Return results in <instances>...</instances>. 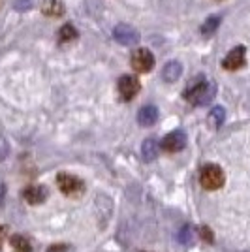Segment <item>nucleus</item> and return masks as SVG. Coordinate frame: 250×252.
I'll list each match as a JSON object with an SVG mask.
<instances>
[{
    "mask_svg": "<svg viewBox=\"0 0 250 252\" xmlns=\"http://www.w3.org/2000/svg\"><path fill=\"white\" fill-rule=\"evenodd\" d=\"M217 94V85L211 83V81H198L194 87H190L187 93H185V98L192 105H207Z\"/></svg>",
    "mask_w": 250,
    "mask_h": 252,
    "instance_id": "nucleus-1",
    "label": "nucleus"
},
{
    "mask_svg": "<svg viewBox=\"0 0 250 252\" xmlns=\"http://www.w3.org/2000/svg\"><path fill=\"white\" fill-rule=\"evenodd\" d=\"M199 183L205 190H219L220 187H224L226 183V175L220 166L217 164H207L201 168V173H199Z\"/></svg>",
    "mask_w": 250,
    "mask_h": 252,
    "instance_id": "nucleus-2",
    "label": "nucleus"
},
{
    "mask_svg": "<svg viewBox=\"0 0 250 252\" xmlns=\"http://www.w3.org/2000/svg\"><path fill=\"white\" fill-rule=\"evenodd\" d=\"M57 185L62 194L66 196H79L85 190L83 181L75 175H70V173H59L57 175Z\"/></svg>",
    "mask_w": 250,
    "mask_h": 252,
    "instance_id": "nucleus-3",
    "label": "nucleus"
},
{
    "mask_svg": "<svg viewBox=\"0 0 250 252\" xmlns=\"http://www.w3.org/2000/svg\"><path fill=\"white\" fill-rule=\"evenodd\" d=\"M130 64L132 68L139 72V74H145V72H151L153 66H155V55L149 51V49H137L132 59H130Z\"/></svg>",
    "mask_w": 250,
    "mask_h": 252,
    "instance_id": "nucleus-4",
    "label": "nucleus"
},
{
    "mask_svg": "<svg viewBox=\"0 0 250 252\" xmlns=\"http://www.w3.org/2000/svg\"><path fill=\"white\" fill-rule=\"evenodd\" d=\"M113 36L121 45H137L139 43V32L130 25H117L113 29Z\"/></svg>",
    "mask_w": 250,
    "mask_h": 252,
    "instance_id": "nucleus-5",
    "label": "nucleus"
},
{
    "mask_svg": "<svg viewBox=\"0 0 250 252\" xmlns=\"http://www.w3.org/2000/svg\"><path fill=\"white\" fill-rule=\"evenodd\" d=\"M187 145V134L183 130H173L162 139V149L167 153H179Z\"/></svg>",
    "mask_w": 250,
    "mask_h": 252,
    "instance_id": "nucleus-6",
    "label": "nucleus"
},
{
    "mask_svg": "<svg viewBox=\"0 0 250 252\" xmlns=\"http://www.w3.org/2000/svg\"><path fill=\"white\" fill-rule=\"evenodd\" d=\"M117 89H119V94L123 96V100L128 102V100H132L139 93V81H137L134 75H123L119 79Z\"/></svg>",
    "mask_w": 250,
    "mask_h": 252,
    "instance_id": "nucleus-7",
    "label": "nucleus"
},
{
    "mask_svg": "<svg viewBox=\"0 0 250 252\" xmlns=\"http://www.w3.org/2000/svg\"><path fill=\"white\" fill-rule=\"evenodd\" d=\"M245 55H247L245 47L239 45V47L231 49V51L226 55V59L222 61V66H224L226 70H231V72H233V70H239V68L245 66Z\"/></svg>",
    "mask_w": 250,
    "mask_h": 252,
    "instance_id": "nucleus-8",
    "label": "nucleus"
},
{
    "mask_svg": "<svg viewBox=\"0 0 250 252\" xmlns=\"http://www.w3.org/2000/svg\"><path fill=\"white\" fill-rule=\"evenodd\" d=\"M23 196H25V200L32 203V205H38V203H42L45 200V196H47V192L43 189L42 185H31V187H27L25 192H23Z\"/></svg>",
    "mask_w": 250,
    "mask_h": 252,
    "instance_id": "nucleus-9",
    "label": "nucleus"
},
{
    "mask_svg": "<svg viewBox=\"0 0 250 252\" xmlns=\"http://www.w3.org/2000/svg\"><path fill=\"white\" fill-rule=\"evenodd\" d=\"M158 121V109L155 105H145V107H141L139 109V113H137V123L141 126H153L155 123Z\"/></svg>",
    "mask_w": 250,
    "mask_h": 252,
    "instance_id": "nucleus-10",
    "label": "nucleus"
},
{
    "mask_svg": "<svg viewBox=\"0 0 250 252\" xmlns=\"http://www.w3.org/2000/svg\"><path fill=\"white\" fill-rule=\"evenodd\" d=\"M181 74H183V64L177 63V61L167 63L164 66V70H162V77H164V81H167V83L177 81L179 77H181Z\"/></svg>",
    "mask_w": 250,
    "mask_h": 252,
    "instance_id": "nucleus-11",
    "label": "nucleus"
},
{
    "mask_svg": "<svg viewBox=\"0 0 250 252\" xmlns=\"http://www.w3.org/2000/svg\"><path fill=\"white\" fill-rule=\"evenodd\" d=\"M64 4L61 0H43L42 4V13L47 17H61L64 15Z\"/></svg>",
    "mask_w": 250,
    "mask_h": 252,
    "instance_id": "nucleus-12",
    "label": "nucleus"
},
{
    "mask_svg": "<svg viewBox=\"0 0 250 252\" xmlns=\"http://www.w3.org/2000/svg\"><path fill=\"white\" fill-rule=\"evenodd\" d=\"M141 155H143V160H155L158 157V141L155 137H149L143 141V145H141Z\"/></svg>",
    "mask_w": 250,
    "mask_h": 252,
    "instance_id": "nucleus-13",
    "label": "nucleus"
},
{
    "mask_svg": "<svg viewBox=\"0 0 250 252\" xmlns=\"http://www.w3.org/2000/svg\"><path fill=\"white\" fill-rule=\"evenodd\" d=\"M220 27V17L219 15H211L207 21L203 23V27H201V34L203 36H211V34H215L217 29Z\"/></svg>",
    "mask_w": 250,
    "mask_h": 252,
    "instance_id": "nucleus-14",
    "label": "nucleus"
},
{
    "mask_svg": "<svg viewBox=\"0 0 250 252\" xmlns=\"http://www.w3.org/2000/svg\"><path fill=\"white\" fill-rule=\"evenodd\" d=\"M75 38H77V31L73 29L72 25H64L62 29L59 31V42H61V43L73 42Z\"/></svg>",
    "mask_w": 250,
    "mask_h": 252,
    "instance_id": "nucleus-15",
    "label": "nucleus"
},
{
    "mask_svg": "<svg viewBox=\"0 0 250 252\" xmlns=\"http://www.w3.org/2000/svg\"><path fill=\"white\" fill-rule=\"evenodd\" d=\"M224 119H226V111H224V107L217 105V107H213V109H211V113H209V121L217 126V128L224 125Z\"/></svg>",
    "mask_w": 250,
    "mask_h": 252,
    "instance_id": "nucleus-16",
    "label": "nucleus"
},
{
    "mask_svg": "<svg viewBox=\"0 0 250 252\" xmlns=\"http://www.w3.org/2000/svg\"><path fill=\"white\" fill-rule=\"evenodd\" d=\"M177 237H179V243H183L185 247L192 245V241H194V228L188 226V224H185V226L181 228V231H179Z\"/></svg>",
    "mask_w": 250,
    "mask_h": 252,
    "instance_id": "nucleus-17",
    "label": "nucleus"
},
{
    "mask_svg": "<svg viewBox=\"0 0 250 252\" xmlns=\"http://www.w3.org/2000/svg\"><path fill=\"white\" fill-rule=\"evenodd\" d=\"M11 247H13L17 252H31L32 251L31 241L25 239V237H21V235H13V237H11Z\"/></svg>",
    "mask_w": 250,
    "mask_h": 252,
    "instance_id": "nucleus-18",
    "label": "nucleus"
},
{
    "mask_svg": "<svg viewBox=\"0 0 250 252\" xmlns=\"http://www.w3.org/2000/svg\"><path fill=\"white\" fill-rule=\"evenodd\" d=\"M8 155H10V143H8L6 137L0 136V162H4L8 158Z\"/></svg>",
    "mask_w": 250,
    "mask_h": 252,
    "instance_id": "nucleus-19",
    "label": "nucleus"
},
{
    "mask_svg": "<svg viewBox=\"0 0 250 252\" xmlns=\"http://www.w3.org/2000/svg\"><path fill=\"white\" fill-rule=\"evenodd\" d=\"M199 233H201V237H203V241H207V243H213V241H215V237H213V231L209 230L207 226H203V228L199 230Z\"/></svg>",
    "mask_w": 250,
    "mask_h": 252,
    "instance_id": "nucleus-20",
    "label": "nucleus"
},
{
    "mask_svg": "<svg viewBox=\"0 0 250 252\" xmlns=\"http://www.w3.org/2000/svg\"><path fill=\"white\" fill-rule=\"evenodd\" d=\"M29 8H31V0H17L15 2V10L23 11V10H29Z\"/></svg>",
    "mask_w": 250,
    "mask_h": 252,
    "instance_id": "nucleus-21",
    "label": "nucleus"
},
{
    "mask_svg": "<svg viewBox=\"0 0 250 252\" xmlns=\"http://www.w3.org/2000/svg\"><path fill=\"white\" fill-rule=\"evenodd\" d=\"M66 251H68V247H66V245H53L47 252H66Z\"/></svg>",
    "mask_w": 250,
    "mask_h": 252,
    "instance_id": "nucleus-22",
    "label": "nucleus"
},
{
    "mask_svg": "<svg viewBox=\"0 0 250 252\" xmlns=\"http://www.w3.org/2000/svg\"><path fill=\"white\" fill-rule=\"evenodd\" d=\"M4 194H6V189H4V183L0 181V205H2V201H4Z\"/></svg>",
    "mask_w": 250,
    "mask_h": 252,
    "instance_id": "nucleus-23",
    "label": "nucleus"
},
{
    "mask_svg": "<svg viewBox=\"0 0 250 252\" xmlns=\"http://www.w3.org/2000/svg\"><path fill=\"white\" fill-rule=\"evenodd\" d=\"M4 239H6V228H4V226H0V247H2Z\"/></svg>",
    "mask_w": 250,
    "mask_h": 252,
    "instance_id": "nucleus-24",
    "label": "nucleus"
}]
</instances>
